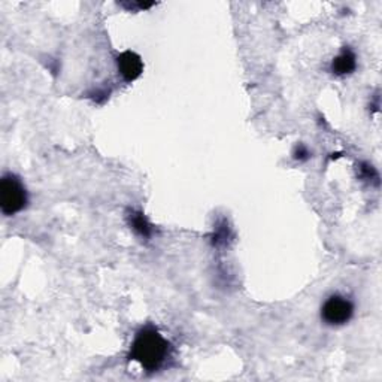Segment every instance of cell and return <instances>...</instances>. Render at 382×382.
Segmentation results:
<instances>
[{
    "label": "cell",
    "instance_id": "6da1fadb",
    "mask_svg": "<svg viewBox=\"0 0 382 382\" xmlns=\"http://www.w3.org/2000/svg\"><path fill=\"white\" fill-rule=\"evenodd\" d=\"M170 344L154 327L140 329L130 348V360L136 361L147 372H156L169 357Z\"/></svg>",
    "mask_w": 382,
    "mask_h": 382
},
{
    "label": "cell",
    "instance_id": "7a4b0ae2",
    "mask_svg": "<svg viewBox=\"0 0 382 382\" xmlns=\"http://www.w3.org/2000/svg\"><path fill=\"white\" fill-rule=\"evenodd\" d=\"M28 197L26 187L15 175L6 174L0 179V210L6 217H13L27 206Z\"/></svg>",
    "mask_w": 382,
    "mask_h": 382
},
{
    "label": "cell",
    "instance_id": "3957f363",
    "mask_svg": "<svg viewBox=\"0 0 382 382\" xmlns=\"http://www.w3.org/2000/svg\"><path fill=\"white\" fill-rule=\"evenodd\" d=\"M354 315L353 301L344 296H330L321 306V318L329 326H344Z\"/></svg>",
    "mask_w": 382,
    "mask_h": 382
},
{
    "label": "cell",
    "instance_id": "277c9868",
    "mask_svg": "<svg viewBox=\"0 0 382 382\" xmlns=\"http://www.w3.org/2000/svg\"><path fill=\"white\" fill-rule=\"evenodd\" d=\"M118 74L126 83H133L144 72V62L139 54L133 51H124L117 57Z\"/></svg>",
    "mask_w": 382,
    "mask_h": 382
},
{
    "label": "cell",
    "instance_id": "5b68a950",
    "mask_svg": "<svg viewBox=\"0 0 382 382\" xmlns=\"http://www.w3.org/2000/svg\"><path fill=\"white\" fill-rule=\"evenodd\" d=\"M357 67V57L354 54L353 49L349 48H344L342 51L333 58V62H331L330 70L333 72L336 76H345L353 74Z\"/></svg>",
    "mask_w": 382,
    "mask_h": 382
},
{
    "label": "cell",
    "instance_id": "8992f818",
    "mask_svg": "<svg viewBox=\"0 0 382 382\" xmlns=\"http://www.w3.org/2000/svg\"><path fill=\"white\" fill-rule=\"evenodd\" d=\"M128 224L139 236L151 238V235H153V226L149 224V221L147 219V217L142 213H136V210H132V213L128 214Z\"/></svg>",
    "mask_w": 382,
    "mask_h": 382
},
{
    "label": "cell",
    "instance_id": "52a82bcc",
    "mask_svg": "<svg viewBox=\"0 0 382 382\" xmlns=\"http://www.w3.org/2000/svg\"><path fill=\"white\" fill-rule=\"evenodd\" d=\"M294 158L299 160V162H305V160L309 158V151L304 145H297L294 149Z\"/></svg>",
    "mask_w": 382,
    "mask_h": 382
},
{
    "label": "cell",
    "instance_id": "ba28073f",
    "mask_svg": "<svg viewBox=\"0 0 382 382\" xmlns=\"http://www.w3.org/2000/svg\"><path fill=\"white\" fill-rule=\"evenodd\" d=\"M360 172H361V176H363L365 179H372V178H378V175H376V170L374 169V167H372V166H369V165H363V166H361L360 167Z\"/></svg>",
    "mask_w": 382,
    "mask_h": 382
}]
</instances>
